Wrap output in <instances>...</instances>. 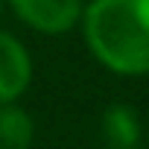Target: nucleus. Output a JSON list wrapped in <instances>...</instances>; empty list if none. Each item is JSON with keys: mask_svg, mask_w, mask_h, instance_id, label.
I'll return each instance as SVG.
<instances>
[{"mask_svg": "<svg viewBox=\"0 0 149 149\" xmlns=\"http://www.w3.org/2000/svg\"><path fill=\"white\" fill-rule=\"evenodd\" d=\"M32 73L35 67L26 44L18 35L0 29V105L18 102L32 85Z\"/></svg>", "mask_w": 149, "mask_h": 149, "instance_id": "7ed1b4c3", "label": "nucleus"}, {"mask_svg": "<svg viewBox=\"0 0 149 149\" xmlns=\"http://www.w3.org/2000/svg\"><path fill=\"white\" fill-rule=\"evenodd\" d=\"M88 53L117 76L149 73V0H91L82 9Z\"/></svg>", "mask_w": 149, "mask_h": 149, "instance_id": "f257e3e1", "label": "nucleus"}, {"mask_svg": "<svg viewBox=\"0 0 149 149\" xmlns=\"http://www.w3.org/2000/svg\"><path fill=\"white\" fill-rule=\"evenodd\" d=\"M102 137L108 149H137L143 137L137 111L126 102H111L102 111Z\"/></svg>", "mask_w": 149, "mask_h": 149, "instance_id": "20e7f679", "label": "nucleus"}, {"mask_svg": "<svg viewBox=\"0 0 149 149\" xmlns=\"http://www.w3.org/2000/svg\"><path fill=\"white\" fill-rule=\"evenodd\" d=\"M35 140V120L18 102L0 105V149H29Z\"/></svg>", "mask_w": 149, "mask_h": 149, "instance_id": "39448f33", "label": "nucleus"}, {"mask_svg": "<svg viewBox=\"0 0 149 149\" xmlns=\"http://www.w3.org/2000/svg\"><path fill=\"white\" fill-rule=\"evenodd\" d=\"M3 6H6V0H0V15H3Z\"/></svg>", "mask_w": 149, "mask_h": 149, "instance_id": "423d86ee", "label": "nucleus"}, {"mask_svg": "<svg viewBox=\"0 0 149 149\" xmlns=\"http://www.w3.org/2000/svg\"><path fill=\"white\" fill-rule=\"evenodd\" d=\"M6 3L24 26L41 35H64L76 29L85 9V0H6Z\"/></svg>", "mask_w": 149, "mask_h": 149, "instance_id": "f03ea898", "label": "nucleus"}]
</instances>
